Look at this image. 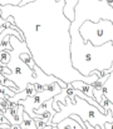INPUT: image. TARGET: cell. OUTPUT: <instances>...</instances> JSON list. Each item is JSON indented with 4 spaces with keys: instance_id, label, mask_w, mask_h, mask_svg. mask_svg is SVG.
Here are the masks:
<instances>
[{
    "instance_id": "6da1fadb",
    "label": "cell",
    "mask_w": 113,
    "mask_h": 129,
    "mask_svg": "<svg viewBox=\"0 0 113 129\" xmlns=\"http://www.w3.org/2000/svg\"><path fill=\"white\" fill-rule=\"evenodd\" d=\"M65 3L57 0H35L24 6H1V18H14L28 49L38 67L48 75L62 82L96 83L99 77L82 75L72 65L71 25L63 9Z\"/></svg>"
},
{
    "instance_id": "7a4b0ae2",
    "label": "cell",
    "mask_w": 113,
    "mask_h": 129,
    "mask_svg": "<svg viewBox=\"0 0 113 129\" xmlns=\"http://www.w3.org/2000/svg\"><path fill=\"white\" fill-rule=\"evenodd\" d=\"M53 109L55 110V115L52 119V124H58L62 120L69 118L71 115H78L82 118L84 122H89L91 125L97 127L99 125L101 128H104L106 123H113L112 112H109L107 115L102 114L96 107L91 105L88 102L80 99L79 96L75 95L74 100H71L69 98H65L64 104L57 103L53 105Z\"/></svg>"
},
{
    "instance_id": "3957f363",
    "label": "cell",
    "mask_w": 113,
    "mask_h": 129,
    "mask_svg": "<svg viewBox=\"0 0 113 129\" xmlns=\"http://www.w3.org/2000/svg\"><path fill=\"white\" fill-rule=\"evenodd\" d=\"M10 44H11V59L8 63V68L11 70L10 75H5L9 80H11L18 86V93L25 90L28 84L35 83L34 72L20 59V54L28 50V45L25 42H20L16 37L10 35Z\"/></svg>"
},
{
    "instance_id": "277c9868",
    "label": "cell",
    "mask_w": 113,
    "mask_h": 129,
    "mask_svg": "<svg viewBox=\"0 0 113 129\" xmlns=\"http://www.w3.org/2000/svg\"><path fill=\"white\" fill-rule=\"evenodd\" d=\"M79 34L84 43L89 42L94 46H102L109 42L113 44V23L103 19L98 23L85 21L79 28Z\"/></svg>"
},
{
    "instance_id": "5b68a950",
    "label": "cell",
    "mask_w": 113,
    "mask_h": 129,
    "mask_svg": "<svg viewBox=\"0 0 113 129\" xmlns=\"http://www.w3.org/2000/svg\"><path fill=\"white\" fill-rule=\"evenodd\" d=\"M62 91V88L59 86L58 83H53V84H49V85L45 86V90L44 91H40V93H37L32 98H28L25 100H21L19 104L24 107V110L25 113L32 117L33 119H39L37 114L34 113V110H37L40 105H43L45 102L53 99L55 95L60 94Z\"/></svg>"
},
{
    "instance_id": "8992f818",
    "label": "cell",
    "mask_w": 113,
    "mask_h": 129,
    "mask_svg": "<svg viewBox=\"0 0 113 129\" xmlns=\"http://www.w3.org/2000/svg\"><path fill=\"white\" fill-rule=\"evenodd\" d=\"M33 72H34V77H35V83H37V84H40V85H43V86H47V85H49V84L59 83V82H60V79H58V78H55V77H53V75L45 74L37 64H35V67L33 68ZM35 83H34V84H35Z\"/></svg>"
},
{
    "instance_id": "52a82bcc",
    "label": "cell",
    "mask_w": 113,
    "mask_h": 129,
    "mask_svg": "<svg viewBox=\"0 0 113 129\" xmlns=\"http://www.w3.org/2000/svg\"><path fill=\"white\" fill-rule=\"evenodd\" d=\"M68 86L73 88V89H75V90H79V91L84 93L87 96L94 99V88H93V85H91V84H87L85 82H80V80L73 82V83L68 84Z\"/></svg>"
},
{
    "instance_id": "ba28073f",
    "label": "cell",
    "mask_w": 113,
    "mask_h": 129,
    "mask_svg": "<svg viewBox=\"0 0 113 129\" xmlns=\"http://www.w3.org/2000/svg\"><path fill=\"white\" fill-rule=\"evenodd\" d=\"M57 1H62V0H57ZM64 3H65V5H64V9H63V13H64V15H65V18L71 21V23H73L75 19V6L78 5V3H79V0H63Z\"/></svg>"
},
{
    "instance_id": "9c48e42d",
    "label": "cell",
    "mask_w": 113,
    "mask_h": 129,
    "mask_svg": "<svg viewBox=\"0 0 113 129\" xmlns=\"http://www.w3.org/2000/svg\"><path fill=\"white\" fill-rule=\"evenodd\" d=\"M24 112H25V110H24V107L19 104V108H18V112H16L15 115H10L8 112H5V113H4V117L8 119V122H9L10 125H21Z\"/></svg>"
},
{
    "instance_id": "30bf717a",
    "label": "cell",
    "mask_w": 113,
    "mask_h": 129,
    "mask_svg": "<svg viewBox=\"0 0 113 129\" xmlns=\"http://www.w3.org/2000/svg\"><path fill=\"white\" fill-rule=\"evenodd\" d=\"M57 127L58 129H83L80 127V124L72 118H67V119L62 120L60 123L57 124Z\"/></svg>"
},
{
    "instance_id": "8fae6325",
    "label": "cell",
    "mask_w": 113,
    "mask_h": 129,
    "mask_svg": "<svg viewBox=\"0 0 113 129\" xmlns=\"http://www.w3.org/2000/svg\"><path fill=\"white\" fill-rule=\"evenodd\" d=\"M45 112H49V113H52V114H54V115L57 114V113H55V110L53 109L52 99H50V100H48V102H45L43 105H40L37 110H34V113L37 114L38 117H39V115H41V114H43V113H45Z\"/></svg>"
},
{
    "instance_id": "7c38bea8",
    "label": "cell",
    "mask_w": 113,
    "mask_h": 129,
    "mask_svg": "<svg viewBox=\"0 0 113 129\" xmlns=\"http://www.w3.org/2000/svg\"><path fill=\"white\" fill-rule=\"evenodd\" d=\"M20 59L33 70V68L35 67V61H34V59H33V56H32V54H30V51H29V49L28 50H25V51H23L21 54H20Z\"/></svg>"
},
{
    "instance_id": "4fadbf2b",
    "label": "cell",
    "mask_w": 113,
    "mask_h": 129,
    "mask_svg": "<svg viewBox=\"0 0 113 129\" xmlns=\"http://www.w3.org/2000/svg\"><path fill=\"white\" fill-rule=\"evenodd\" d=\"M23 129H37V125H35V122L32 117H29L25 112L23 114V123L20 125Z\"/></svg>"
},
{
    "instance_id": "5bb4252c",
    "label": "cell",
    "mask_w": 113,
    "mask_h": 129,
    "mask_svg": "<svg viewBox=\"0 0 113 129\" xmlns=\"http://www.w3.org/2000/svg\"><path fill=\"white\" fill-rule=\"evenodd\" d=\"M0 85L6 86V88H9V89L14 90L15 93H18V86L15 85L11 80H9L5 75H3V74H0Z\"/></svg>"
},
{
    "instance_id": "9a60e30c",
    "label": "cell",
    "mask_w": 113,
    "mask_h": 129,
    "mask_svg": "<svg viewBox=\"0 0 113 129\" xmlns=\"http://www.w3.org/2000/svg\"><path fill=\"white\" fill-rule=\"evenodd\" d=\"M10 59H11V51H8V50L0 51V61L3 65H8Z\"/></svg>"
},
{
    "instance_id": "2e32d148",
    "label": "cell",
    "mask_w": 113,
    "mask_h": 129,
    "mask_svg": "<svg viewBox=\"0 0 113 129\" xmlns=\"http://www.w3.org/2000/svg\"><path fill=\"white\" fill-rule=\"evenodd\" d=\"M4 50H8V51H11L13 48H11V44H10V35H6L3 40V43L0 45V51H4Z\"/></svg>"
},
{
    "instance_id": "e0dca14e",
    "label": "cell",
    "mask_w": 113,
    "mask_h": 129,
    "mask_svg": "<svg viewBox=\"0 0 113 129\" xmlns=\"http://www.w3.org/2000/svg\"><path fill=\"white\" fill-rule=\"evenodd\" d=\"M108 77H109V75H103V77H101L96 83H93V84H92L93 88H94V89H97V90H102V86H103V84L107 82Z\"/></svg>"
},
{
    "instance_id": "ac0fdd59",
    "label": "cell",
    "mask_w": 113,
    "mask_h": 129,
    "mask_svg": "<svg viewBox=\"0 0 113 129\" xmlns=\"http://www.w3.org/2000/svg\"><path fill=\"white\" fill-rule=\"evenodd\" d=\"M21 3V0H0V5L5 6V5H13V6H19Z\"/></svg>"
},
{
    "instance_id": "d6986e66",
    "label": "cell",
    "mask_w": 113,
    "mask_h": 129,
    "mask_svg": "<svg viewBox=\"0 0 113 129\" xmlns=\"http://www.w3.org/2000/svg\"><path fill=\"white\" fill-rule=\"evenodd\" d=\"M25 91L28 94V98H32V96H34L37 94V90H35L34 84H28V86L25 88Z\"/></svg>"
},
{
    "instance_id": "ffe728a7",
    "label": "cell",
    "mask_w": 113,
    "mask_h": 129,
    "mask_svg": "<svg viewBox=\"0 0 113 129\" xmlns=\"http://www.w3.org/2000/svg\"><path fill=\"white\" fill-rule=\"evenodd\" d=\"M34 122H35V125H37V129H44L47 127V124L41 120V119H34Z\"/></svg>"
},
{
    "instance_id": "44dd1931",
    "label": "cell",
    "mask_w": 113,
    "mask_h": 129,
    "mask_svg": "<svg viewBox=\"0 0 113 129\" xmlns=\"http://www.w3.org/2000/svg\"><path fill=\"white\" fill-rule=\"evenodd\" d=\"M33 1H35V0H21V3H20L19 6H24V5H27L29 3H33Z\"/></svg>"
},
{
    "instance_id": "7402d4cb",
    "label": "cell",
    "mask_w": 113,
    "mask_h": 129,
    "mask_svg": "<svg viewBox=\"0 0 113 129\" xmlns=\"http://www.w3.org/2000/svg\"><path fill=\"white\" fill-rule=\"evenodd\" d=\"M4 21H5V20H4V19L1 18V15H0V29H1V26L4 25Z\"/></svg>"
},
{
    "instance_id": "603a6c76",
    "label": "cell",
    "mask_w": 113,
    "mask_h": 129,
    "mask_svg": "<svg viewBox=\"0 0 113 129\" xmlns=\"http://www.w3.org/2000/svg\"><path fill=\"white\" fill-rule=\"evenodd\" d=\"M50 129H58V128H57V125H55V124H53V127H52Z\"/></svg>"
},
{
    "instance_id": "cb8c5ba5",
    "label": "cell",
    "mask_w": 113,
    "mask_h": 129,
    "mask_svg": "<svg viewBox=\"0 0 113 129\" xmlns=\"http://www.w3.org/2000/svg\"><path fill=\"white\" fill-rule=\"evenodd\" d=\"M0 8H1V5H0ZM0 15H1V10H0Z\"/></svg>"
}]
</instances>
